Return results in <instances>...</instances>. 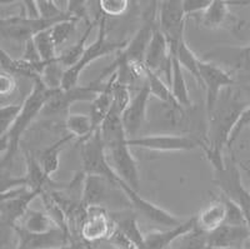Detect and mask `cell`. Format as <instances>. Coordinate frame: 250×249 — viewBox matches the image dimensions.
<instances>
[{
	"mask_svg": "<svg viewBox=\"0 0 250 249\" xmlns=\"http://www.w3.org/2000/svg\"><path fill=\"white\" fill-rule=\"evenodd\" d=\"M21 104H5L0 109V136H5L17 122Z\"/></svg>",
	"mask_w": 250,
	"mask_h": 249,
	"instance_id": "e575fe53",
	"label": "cell"
},
{
	"mask_svg": "<svg viewBox=\"0 0 250 249\" xmlns=\"http://www.w3.org/2000/svg\"><path fill=\"white\" fill-rule=\"evenodd\" d=\"M229 15V6L224 0H213L211 4L199 14L200 24L208 29H218L225 23Z\"/></svg>",
	"mask_w": 250,
	"mask_h": 249,
	"instance_id": "83f0119b",
	"label": "cell"
},
{
	"mask_svg": "<svg viewBox=\"0 0 250 249\" xmlns=\"http://www.w3.org/2000/svg\"><path fill=\"white\" fill-rule=\"evenodd\" d=\"M62 20H44L31 19L25 15H14V17L1 18L0 20V31L3 39L25 44L28 40L33 39L42 31L51 29Z\"/></svg>",
	"mask_w": 250,
	"mask_h": 249,
	"instance_id": "ba28073f",
	"label": "cell"
},
{
	"mask_svg": "<svg viewBox=\"0 0 250 249\" xmlns=\"http://www.w3.org/2000/svg\"><path fill=\"white\" fill-rule=\"evenodd\" d=\"M209 249H234V248H209Z\"/></svg>",
	"mask_w": 250,
	"mask_h": 249,
	"instance_id": "c3c4849f",
	"label": "cell"
},
{
	"mask_svg": "<svg viewBox=\"0 0 250 249\" xmlns=\"http://www.w3.org/2000/svg\"><path fill=\"white\" fill-rule=\"evenodd\" d=\"M171 53V51H170ZM176 59L179 60L180 66L183 69L188 70L189 73L195 78V80L202 85V79H200V71H199V64H200V58L196 57V54L189 48L187 44V40H183L179 44V46L176 48L175 51L171 53Z\"/></svg>",
	"mask_w": 250,
	"mask_h": 249,
	"instance_id": "4dcf8cb0",
	"label": "cell"
},
{
	"mask_svg": "<svg viewBox=\"0 0 250 249\" xmlns=\"http://www.w3.org/2000/svg\"><path fill=\"white\" fill-rule=\"evenodd\" d=\"M17 89V82L14 75L1 71L0 74V94L3 96L10 95Z\"/></svg>",
	"mask_w": 250,
	"mask_h": 249,
	"instance_id": "7bdbcfd3",
	"label": "cell"
},
{
	"mask_svg": "<svg viewBox=\"0 0 250 249\" xmlns=\"http://www.w3.org/2000/svg\"><path fill=\"white\" fill-rule=\"evenodd\" d=\"M117 184L122 188V190L124 192L126 198H128L129 203H130L131 205L144 217V218H146L149 222H151V223L162 226H164V228H174V226H180V224H183L185 222L184 219L179 218L178 215L173 214V213L168 212V210L164 209V208L159 207V205H156V204L151 203V202L143 198L139 194V192H135L134 189H131L129 185L123 183L120 179Z\"/></svg>",
	"mask_w": 250,
	"mask_h": 249,
	"instance_id": "4fadbf2b",
	"label": "cell"
},
{
	"mask_svg": "<svg viewBox=\"0 0 250 249\" xmlns=\"http://www.w3.org/2000/svg\"><path fill=\"white\" fill-rule=\"evenodd\" d=\"M73 136L70 134L68 136H62L60 140L55 142L54 144H51L50 147L46 148L43 153L40 154V158L38 159L39 160L40 167L43 168L44 173L49 178H51V176L57 173V170L59 169L60 164V152H62V148L69 143L70 140H73Z\"/></svg>",
	"mask_w": 250,
	"mask_h": 249,
	"instance_id": "484cf974",
	"label": "cell"
},
{
	"mask_svg": "<svg viewBox=\"0 0 250 249\" xmlns=\"http://www.w3.org/2000/svg\"><path fill=\"white\" fill-rule=\"evenodd\" d=\"M219 53L222 54L223 57L230 58L228 63H230L234 68L250 74V45L236 49H224V50H219Z\"/></svg>",
	"mask_w": 250,
	"mask_h": 249,
	"instance_id": "d6a6232c",
	"label": "cell"
},
{
	"mask_svg": "<svg viewBox=\"0 0 250 249\" xmlns=\"http://www.w3.org/2000/svg\"><path fill=\"white\" fill-rule=\"evenodd\" d=\"M100 13L105 17H120L129 8L128 0H100L98 1Z\"/></svg>",
	"mask_w": 250,
	"mask_h": 249,
	"instance_id": "8d00e7d4",
	"label": "cell"
},
{
	"mask_svg": "<svg viewBox=\"0 0 250 249\" xmlns=\"http://www.w3.org/2000/svg\"><path fill=\"white\" fill-rule=\"evenodd\" d=\"M170 89L174 98L183 108L190 107L191 98L188 88L187 80L184 77L183 67L180 66L179 60L176 59L171 54V80H170Z\"/></svg>",
	"mask_w": 250,
	"mask_h": 249,
	"instance_id": "603a6c76",
	"label": "cell"
},
{
	"mask_svg": "<svg viewBox=\"0 0 250 249\" xmlns=\"http://www.w3.org/2000/svg\"><path fill=\"white\" fill-rule=\"evenodd\" d=\"M128 139H119L117 142L105 145L109 164L118 178L135 192L140 190V173L137 160L131 153Z\"/></svg>",
	"mask_w": 250,
	"mask_h": 249,
	"instance_id": "8992f818",
	"label": "cell"
},
{
	"mask_svg": "<svg viewBox=\"0 0 250 249\" xmlns=\"http://www.w3.org/2000/svg\"><path fill=\"white\" fill-rule=\"evenodd\" d=\"M37 197H40V193L33 192L28 187H18L1 192L0 219L3 226L14 230L25 213L30 209L29 204Z\"/></svg>",
	"mask_w": 250,
	"mask_h": 249,
	"instance_id": "9c48e42d",
	"label": "cell"
},
{
	"mask_svg": "<svg viewBox=\"0 0 250 249\" xmlns=\"http://www.w3.org/2000/svg\"><path fill=\"white\" fill-rule=\"evenodd\" d=\"M199 71L202 85L205 89V109L207 115H209L214 111L220 94L234 84V79L229 71L209 60L200 59Z\"/></svg>",
	"mask_w": 250,
	"mask_h": 249,
	"instance_id": "30bf717a",
	"label": "cell"
},
{
	"mask_svg": "<svg viewBox=\"0 0 250 249\" xmlns=\"http://www.w3.org/2000/svg\"><path fill=\"white\" fill-rule=\"evenodd\" d=\"M195 219L196 228L203 232L210 233L218 229L219 226L225 224V221H227V205L224 203V199L220 197V198L209 202L195 215Z\"/></svg>",
	"mask_w": 250,
	"mask_h": 249,
	"instance_id": "7402d4cb",
	"label": "cell"
},
{
	"mask_svg": "<svg viewBox=\"0 0 250 249\" xmlns=\"http://www.w3.org/2000/svg\"><path fill=\"white\" fill-rule=\"evenodd\" d=\"M158 28L165 35L170 51L176 50L185 39L187 15L183 8V0H164L158 4Z\"/></svg>",
	"mask_w": 250,
	"mask_h": 249,
	"instance_id": "52a82bcc",
	"label": "cell"
},
{
	"mask_svg": "<svg viewBox=\"0 0 250 249\" xmlns=\"http://www.w3.org/2000/svg\"><path fill=\"white\" fill-rule=\"evenodd\" d=\"M117 226V224H115ZM109 243L117 249H142L129 235L125 234L120 228L115 226L114 232L108 239Z\"/></svg>",
	"mask_w": 250,
	"mask_h": 249,
	"instance_id": "f35d334b",
	"label": "cell"
},
{
	"mask_svg": "<svg viewBox=\"0 0 250 249\" xmlns=\"http://www.w3.org/2000/svg\"><path fill=\"white\" fill-rule=\"evenodd\" d=\"M14 232L18 239L15 249H57L71 244L70 234L60 228L46 233H30L17 226Z\"/></svg>",
	"mask_w": 250,
	"mask_h": 249,
	"instance_id": "2e32d148",
	"label": "cell"
},
{
	"mask_svg": "<svg viewBox=\"0 0 250 249\" xmlns=\"http://www.w3.org/2000/svg\"><path fill=\"white\" fill-rule=\"evenodd\" d=\"M238 164H239V168H242V169L244 170L245 173H247L248 176L250 177V168H249V167H247V165H245L244 163H238Z\"/></svg>",
	"mask_w": 250,
	"mask_h": 249,
	"instance_id": "7dc6e473",
	"label": "cell"
},
{
	"mask_svg": "<svg viewBox=\"0 0 250 249\" xmlns=\"http://www.w3.org/2000/svg\"><path fill=\"white\" fill-rule=\"evenodd\" d=\"M213 0H183V8L187 18L190 15H199L210 5Z\"/></svg>",
	"mask_w": 250,
	"mask_h": 249,
	"instance_id": "ab89813d",
	"label": "cell"
},
{
	"mask_svg": "<svg viewBox=\"0 0 250 249\" xmlns=\"http://www.w3.org/2000/svg\"><path fill=\"white\" fill-rule=\"evenodd\" d=\"M86 249H93V248H90V247H86Z\"/></svg>",
	"mask_w": 250,
	"mask_h": 249,
	"instance_id": "681fc988",
	"label": "cell"
},
{
	"mask_svg": "<svg viewBox=\"0 0 250 249\" xmlns=\"http://www.w3.org/2000/svg\"><path fill=\"white\" fill-rule=\"evenodd\" d=\"M57 249H82V244L78 243H71L66 247H62V248H57Z\"/></svg>",
	"mask_w": 250,
	"mask_h": 249,
	"instance_id": "bcb514c9",
	"label": "cell"
},
{
	"mask_svg": "<svg viewBox=\"0 0 250 249\" xmlns=\"http://www.w3.org/2000/svg\"><path fill=\"white\" fill-rule=\"evenodd\" d=\"M17 226L30 233H46L58 228L48 213L38 209H29Z\"/></svg>",
	"mask_w": 250,
	"mask_h": 249,
	"instance_id": "cb8c5ba5",
	"label": "cell"
},
{
	"mask_svg": "<svg viewBox=\"0 0 250 249\" xmlns=\"http://www.w3.org/2000/svg\"><path fill=\"white\" fill-rule=\"evenodd\" d=\"M214 183L220 188L225 197L236 203L242 209L250 230V192L243 185L242 177L239 172V164L234 156L230 160L225 161V168L222 170H214ZM247 247L250 249V239Z\"/></svg>",
	"mask_w": 250,
	"mask_h": 249,
	"instance_id": "277c9868",
	"label": "cell"
},
{
	"mask_svg": "<svg viewBox=\"0 0 250 249\" xmlns=\"http://www.w3.org/2000/svg\"><path fill=\"white\" fill-rule=\"evenodd\" d=\"M37 50L40 55V59L44 63H51L59 59V55H57V48L54 39L51 37L50 29L45 31H42L38 35L33 38Z\"/></svg>",
	"mask_w": 250,
	"mask_h": 249,
	"instance_id": "1f68e13d",
	"label": "cell"
},
{
	"mask_svg": "<svg viewBox=\"0 0 250 249\" xmlns=\"http://www.w3.org/2000/svg\"><path fill=\"white\" fill-rule=\"evenodd\" d=\"M145 82L148 84L151 96H154V98L159 100L160 103L167 105H171V107L183 108L179 103L176 102L175 98H174L169 84H165L158 74L146 70Z\"/></svg>",
	"mask_w": 250,
	"mask_h": 249,
	"instance_id": "f1b7e54d",
	"label": "cell"
},
{
	"mask_svg": "<svg viewBox=\"0 0 250 249\" xmlns=\"http://www.w3.org/2000/svg\"><path fill=\"white\" fill-rule=\"evenodd\" d=\"M104 78L105 77L102 75L89 85H84V87H78L77 85L69 91H62V89L51 91L44 112L50 114H58L68 111L69 107L75 102H85V100L93 102L97 98L98 94L105 87Z\"/></svg>",
	"mask_w": 250,
	"mask_h": 249,
	"instance_id": "7c38bea8",
	"label": "cell"
},
{
	"mask_svg": "<svg viewBox=\"0 0 250 249\" xmlns=\"http://www.w3.org/2000/svg\"><path fill=\"white\" fill-rule=\"evenodd\" d=\"M26 172H25V184L26 187L33 192L40 193V196L43 194L44 188L50 183V178L44 173L43 168L40 167L39 160L34 157L26 153Z\"/></svg>",
	"mask_w": 250,
	"mask_h": 249,
	"instance_id": "d4e9b609",
	"label": "cell"
},
{
	"mask_svg": "<svg viewBox=\"0 0 250 249\" xmlns=\"http://www.w3.org/2000/svg\"><path fill=\"white\" fill-rule=\"evenodd\" d=\"M156 28H158V24L155 23L154 15L151 14L148 20L143 24L142 28L129 40L126 46L120 53H118V57L130 64H144L145 54H146L149 43Z\"/></svg>",
	"mask_w": 250,
	"mask_h": 249,
	"instance_id": "ac0fdd59",
	"label": "cell"
},
{
	"mask_svg": "<svg viewBox=\"0 0 250 249\" xmlns=\"http://www.w3.org/2000/svg\"><path fill=\"white\" fill-rule=\"evenodd\" d=\"M174 249H209L208 233L195 228L193 232L184 235Z\"/></svg>",
	"mask_w": 250,
	"mask_h": 249,
	"instance_id": "836d02e7",
	"label": "cell"
},
{
	"mask_svg": "<svg viewBox=\"0 0 250 249\" xmlns=\"http://www.w3.org/2000/svg\"><path fill=\"white\" fill-rule=\"evenodd\" d=\"M250 239V230L247 226L223 224L218 229L208 233L209 248L245 249Z\"/></svg>",
	"mask_w": 250,
	"mask_h": 249,
	"instance_id": "d6986e66",
	"label": "cell"
},
{
	"mask_svg": "<svg viewBox=\"0 0 250 249\" xmlns=\"http://www.w3.org/2000/svg\"><path fill=\"white\" fill-rule=\"evenodd\" d=\"M249 125H250V104L248 105L247 109L243 112V114L240 115V118H239L238 123H236L235 128H234V131L231 132L230 138H229V143H228V145L230 147V145L233 144L234 140H236V138L240 136V133L244 131L245 128L249 127Z\"/></svg>",
	"mask_w": 250,
	"mask_h": 249,
	"instance_id": "b9f144b4",
	"label": "cell"
},
{
	"mask_svg": "<svg viewBox=\"0 0 250 249\" xmlns=\"http://www.w3.org/2000/svg\"><path fill=\"white\" fill-rule=\"evenodd\" d=\"M118 184H114L108 178L100 176H86L82 190V203L88 209L93 207H103V204L110 199V194L117 189Z\"/></svg>",
	"mask_w": 250,
	"mask_h": 249,
	"instance_id": "ffe728a7",
	"label": "cell"
},
{
	"mask_svg": "<svg viewBox=\"0 0 250 249\" xmlns=\"http://www.w3.org/2000/svg\"><path fill=\"white\" fill-rule=\"evenodd\" d=\"M196 228L195 215L187 219L183 224L174 228H165L163 230H153L144 234L145 249H168L171 244L180 241L184 235L189 234Z\"/></svg>",
	"mask_w": 250,
	"mask_h": 249,
	"instance_id": "44dd1931",
	"label": "cell"
},
{
	"mask_svg": "<svg viewBox=\"0 0 250 249\" xmlns=\"http://www.w3.org/2000/svg\"><path fill=\"white\" fill-rule=\"evenodd\" d=\"M66 13L71 15L74 19H86L88 18V5L86 1H77L71 0L66 3Z\"/></svg>",
	"mask_w": 250,
	"mask_h": 249,
	"instance_id": "60d3db41",
	"label": "cell"
},
{
	"mask_svg": "<svg viewBox=\"0 0 250 249\" xmlns=\"http://www.w3.org/2000/svg\"><path fill=\"white\" fill-rule=\"evenodd\" d=\"M150 91L145 82L142 88L131 96V100L124 113L122 114V122L124 125L125 133L128 138H135L139 131L142 129L146 119V113H148V105L150 100Z\"/></svg>",
	"mask_w": 250,
	"mask_h": 249,
	"instance_id": "e0dca14e",
	"label": "cell"
},
{
	"mask_svg": "<svg viewBox=\"0 0 250 249\" xmlns=\"http://www.w3.org/2000/svg\"><path fill=\"white\" fill-rule=\"evenodd\" d=\"M20 59L25 60V62L31 63V64H39V63H43L40 59V55L37 50V46H35L33 39L28 40V42L24 44L23 46V57Z\"/></svg>",
	"mask_w": 250,
	"mask_h": 249,
	"instance_id": "ee69618b",
	"label": "cell"
},
{
	"mask_svg": "<svg viewBox=\"0 0 250 249\" xmlns=\"http://www.w3.org/2000/svg\"><path fill=\"white\" fill-rule=\"evenodd\" d=\"M222 198L224 199V203L225 205H227V221H225V224H231V226H247V221H245L244 214H243L242 209L239 208L238 204L234 203L231 199L225 197L224 194L222 196Z\"/></svg>",
	"mask_w": 250,
	"mask_h": 249,
	"instance_id": "74e56055",
	"label": "cell"
},
{
	"mask_svg": "<svg viewBox=\"0 0 250 249\" xmlns=\"http://www.w3.org/2000/svg\"><path fill=\"white\" fill-rule=\"evenodd\" d=\"M249 104L239 91L229 87L223 91L214 111L208 115V138L200 148L214 170L225 168L223 149L229 143L231 132Z\"/></svg>",
	"mask_w": 250,
	"mask_h": 249,
	"instance_id": "6da1fadb",
	"label": "cell"
},
{
	"mask_svg": "<svg viewBox=\"0 0 250 249\" xmlns=\"http://www.w3.org/2000/svg\"><path fill=\"white\" fill-rule=\"evenodd\" d=\"M80 159H82L83 172L86 176L104 177L114 184L119 181V178L109 164L105 144L103 142L99 131L95 132L85 140L80 142Z\"/></svg>",
	"mask_w": 250,
	"mask_h": 249,
	"instance_id": "5b68a950",
	"label": "cell"
},
{
	"mask_svg": "<svg viewBox=\"0 0 250 249\" xmlns=\"http://www.w3.org/2000/svg\"><path fill=\"white\" fill-rule=\"evenodd\" d=\"M145 68L149 71L158 74L164 73L167 75V80L170 87L171 80V53L169 43L165 35L156 28L153 33L150 43H149L148 50L145 54L144 60Z\"/></svg>",
	"mask_w": 250,
	"mask_h": 249,
	"instance_id": "5bb4252c",
	"label": "cell"
},
{
	"mask_svg": "<svg viewBox=\"0 0 250 249\" xmlns=\"http://www.w3.org/2000/svg\"><path fill=\"white\" fill-rule=\"evenodd\" d=\"M228 6H247V5H250V1H233V0H230V1H227Z\"/></svg>",
	"mask_w": 250,
	"mask_h": 249,
	"instance_id": "f6af8a7d",
	"label": "cell"
},
{
	"mask_svg": "<svg viewBox=\"0 0 250 249\" xmlns=\"http://www.w3.org/2000/svg\"><path fill=\"white\" fill-rule=\"evenodd\" d=\"M130 148L153 150V152H189L198 147H202L203 142L189 136H176V134H150V136H135L128 139Z\"/></svg>",
	"mask_w": 250,
	"mask_h": 249,
	"instance_id": "8fae6325",
	"label": "cell"
},
{
	"mask_svg": "<svg viewBox=\"0 0 250 249\" xmlns=\"http://www.w3.org/2000/svg\"><path fill=\"white\" fill-rule=\"evenodd\" d=\"M115 226H117L111 214H109L104 208H88L85 219L80 226V235L88 243H94L103 239L108 241Z\"/></svg>",
	"mask_w": 250,
	"mask_h": 249,
	"instance_id": "9a60e30c",
	"label": "cell"
},
{
	"mask_svg": "<svg viewBox=\"0 0 250 249\" xmlns=\"http://www.w3.org/2000/svg\"><path fill=\"white\" fill-rule=\"evenodd\" d=\"M33 88L30 93L21 103V111L17 122L14 123L10 131L5 136H0V144H1V165L5 167L9 161H12L17 154L19 142L24 136L30 124L35 120L40 112H44L45 105L49 100L51 91L45 85V83L40 78L33 80Z\"/></svg>",
	"mask_w": 250,
	"mask_h": 249,
	"instance_id": "7a4b0ae2",
	"label": "cell"
},
{
	"mask_svg": "<svg viewBox=\"0 0 250 249\" xmlns=\"http://www.w3.org/2000/svg\"><path fill=\"white\" fill-rule=\"evenodd\" d=\"M77 22V19L62 20V22H60V23H58L57 25H54L50 29L51 37L54 39L55 45L60 46L70 38V35L73 34L75 30Z\"/></svg>",
	"mask_w": 250,
	"mask_h": 249,
	"instance_id": "d590c367",
	"label": "cell"
},
{
	"mask_svg": "<svg viewBox=\"0 0 250 249\" xmlns=\"http://www.w3.org/2000/svg\"><path fill=\"white\" fill-rule=\"evenodd\" d=\"M98 23H99V15H98L97 19L94 20V22H91V23L89 22L85 31L83 33V35L80 37V39L75 43L74 45H71L70 48L66 49L65 51H62V53L60 54L59 62H60V64H62V66L65 68V70L68 68H70V67L75 66V64H77V63L80 60V58L83 57V54H84V51H85V49H86V42H88L89 35H90L91 30L94 29L95 24H98Z\"/></svg>",
	"mask_w": 250,
	"mask_h": 249,
	"instance_id": "4316f807",
	"label": "cell"
},
{
	"mask_svg": "<svg viewBox=\"0 0 250 249\" xmlns=\"http://www.w3.org/2000/svg\"><path fill=\"white\" fill-rule=\"evenodd\" d=\"M99 30L98 35L90 45L86 46L85 51L80 58L79 62L75 66L70 67L64 71V77L62 82V91H69V89L77 87L79 78L82 73L90 66L95 60L104 58L109 54L120 53L123 49L126 46L128 42H117V40H110L106 33V17L100 13L99 15Z\"/></svg>",
	"mask_w": 250,
	"mask_h": 249,
	"instance_id": "3957f363",
	"label": "cell"
},
{
	"mask_svg": "<svg viewBox=\"0 0 250 249\" xmlns=\"http://www.w3.org/2000/svg\"><path fill=\"white\" fill-rule=\"evenodd\" d=\"M65 128L73 138L80 142L95 133L90 116L85 114H68L65 119Z\"/></svg>",
	"mask_w": 250,
	"mask_h": 249,
	"instance_id": "f546056e",
	"label": "cell"
}]
</instances>
